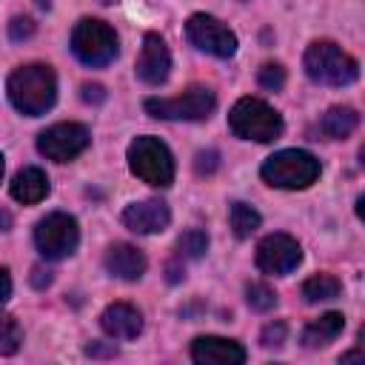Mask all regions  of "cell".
<instances>
[{
	"mask_svg": "<svg viewBox=\"0 0 365 365\" xmlns=\"http://www.w3.org/2000/svg\"><path fill=\"white\" fill-rule=\"evenodd\" d=\"M6 88H9L11 106L26 117L46 114L57 100V77H54L51 66H46V63H31V66L14 68L9 74Z\"/></svg>",
	"mask_w": 365,
	"mask_h": 365,
	"instance_id": "obj_1",
	"label": "cell"
},
{
	"mask_svg": "<svg viewBox=\"0 0 365 365\" xmlns=\"http://www.w3.org/2000/svg\"><path fill=\"white\" fill-rule=\"evenodd\" d=\"M305 74L322 86H351L359 77V63L331 40H314L302 57Z\"/></svg>",
	"mask_w": 365,
	"mask_h": 365,
	"instance_id": "obj_2",
	"label": "cell"
},
{
	"mask_svg": "<svg viewBox=\"0 0 365 365\" xmlns=\"http://www.w3.org/2000/svg\"><path fill=\"white\" fill-rule=\"evenodd\" d=\"M259 174H262V180L271 188L297 191V188H308L311 182H317V177H319V160L311 151L285 148V151L271 154L262 163Z\"/></svg>",
	"mask_w": 365,
	"mask_h": 365,
	"instance_id": "obj_3",
	"label": "cell"
},
{
	"mask_svg": "<svg viewBox=\"0 0 365 365\" xmlns=\"http://www.w3.org/2000/svg\"><path fill=\"white\" fill-rule=\"evenodd\" d=\"M228 128L254 143H271L282 134V117L259 97H240L228 111Z\"/></svg>",
	"mask_w": 365,
	"mask_h": 365,
	"instance_id": "obj_4",
	"label": "cell"
},
{
	"mask_svg": "<svg viewBox=\"0 0 365 365\" xmlns=\"http://www.w3.org/2000/svg\"><path fill=\"white\" fill-rule=\"evenodd\" d=\"M128 168L134 177L154 188H168L174 182V157L168 145L157 137H137L128 145Z\"/></svg>",
	"mask_w": 365,
	"mask_h": 365,
	"instance_id": "obj_5",
	"label": "cell"
},
{
	"mask_svg": "<svg viewBox=\"0 0 365 365\" xmlns=\"http://www.w3.org/2000/svg\"><path fill=\"white\" fill-rule=\"evenodd\" d=\"M71 51L80 63H86L91 68H103L117 57L120 46H117V34L108 23L83 17L71 31Z\"/></svg>",
	"mask_w": 365,
	"mask_h": 365,
	"instance_id": "obj_6",
	"label": "cell"
},
{
	"mask_svg": "<svg viewBox=\"0 0 365 365\" xmlns=\"http://www.w3.org/2000/svg\"><path fill=\"white\" fill-rule=\"evenodd\" d=\"M217 106V94L208 86H191L188 91L177 94V97H148L145 100V111L157 120H205L211 117Z\"/></svg>",
	"mask_w": 365,
	"mask_h": 365,
	"instance_id": "obj_7",
	"label": "cell"
},
{
	"mask_svg": "<svg viewBox=\"0 0 365 365\" xmlns=\"http://www.w3.org/2000/svg\"><path fill=\"white\" fill-rule=\"evenodd\" d=\"M34 242H37V251L46 259H63V257L74 254V248L80 242L77 220L63 214V211H54V214L43 217L34 228Z\"/></svg>",
	"mask_w": 365,
	"mask_h": 365,
	"instance_id": "obj_8",
	"label": "cell"
},
{
	"mask_svg": "<svg viewBox=\"0 0 365 365\" xmlns=\"http://www.w3.org/2000/svg\"><path fill=\"white\" fill-rule=\"evenodd\" d=\"M185 37L191 40V46H197L200 51H205V54H211V57H220V60H228V57H234V51H237V37H234V31L222 23V20H217V17H211V14H191L188 17V23H185Z\"/></svg>",
	"mask_w": 365,
	"mask_h": 365,
	"instance_id": "obj_9",
	"label": "cell"
},
{
	"mask_svg": "<svg viewBox=\"0 0 365 365\" xmlns=\"http://www.w3.org/2000/svg\"><path fill=\"white\" fill-rule=\"evenodd\" d=\"M88 143H91V134L80 123H57L37 134V151L54 163H68L80 157L88 148Z\"/></svg>",
	"mask_w": 365,
	"mask_h": 365,
	"instance_id": "obj_10",
	"label": "cell"
},
{
	"mask_svg": "<svg viewBox=\"0 0 365 365\" xmlns=\"http://www.w3.org/2000/svg\"><path fill=\"white\" fill-rule=\"evenodd\" d=\"M302 262V248L291 234H268L257 245V268L274 277L291 274Z\"/></svg>",
	"mask_w": 365,
	"mask_h": 365,
	"instance_id": "obj_11",
	"label": "cell"
},
{
	"mask_svg": "<svg viewBox=\"0 0 365 365\" xmlns=\"http://www.w3.org/2000/svg\"><path fill=\"white\" fill-rule=\"evenodd\" d=\"M168 71H171L168 46L160 34L148 31L143 37V48H140V57H137V77L145 86H160V83L168 80Z\"/></svg>",
	"mask_w": 365,
	"mask_h": 365,
	"instance_id": "obj_12",
	"label": "cell"
},
{
	"mask_svg": "<svg viewBox=\"0 0 365 365\" xmlns=\"http://www.w3.org/2000/svg\"><path fill=\"white\" fill-rule=\"evenodd\" d=\"M168 222H171V211L163 200L131 202L123 211V225L134 234H160L168 228Z\"/></svg>",
	"mask_w": 365,
	"mask_h": 365,
	"instance_id": "obj_13",
	"label": "cell"
},
{
	"mask_svg": "<svg viewBox=\"0 0 365 365\" xmlns=\"http://www.w3.org/2000/svg\"><path fill=\"white\" fill-rule=\"evenodd\" d=\"M191 359L200 365H242L245 348L225 336H197L191 342Z\"/></svg>",
	"mask_w": 365,
	"mask_h": 365,
	"instance_id": "obj_14",
	"label": "cell"
},
{
	"mask_svg": "<svg viewBox=\"0 0 365 365\" xmlns=\"http://www.w3.org/2000/svg\"><path fill=\"white\" fill-rule=\"evenodd\" d=\"M100 328L111 339H134L143 331V314L128 302H114L100 314Z\"/></svg>",
	"mask_w": 365,
	"mask_h": 365,
	"instance_id": "obj_15",
	"label": "cell"
},
{
	"mask_svg": "<svg viewBox=\"0 0 365 365\" xmlns=\"http://www.w3.org/2000/svg\"><path fill=\"white\" fill-rule=\"evenodd\" d=\"M103 262H106V271L111 277H117V279L134 282V279H140L145 274V254L131 242H114L106 251Z\"/></svg>",
	"mask_w": 365,
	"mask_h": 365,
	"instance_id": "obj_16",
	"label": "cell"
},
{
	"mask_svg": "<svg viewBox=\"0 0 365 365\" xmlns=\"http://www.w3.org/2000/svg\"><path fill=\"white\" fill-rule=\"evenodd\" d=\"M48 177H46V171H40V168H34V165H29V168H23V171H17L14 174V180H11V197L17 200V202H23V205H34V202H40V200H46V194H48Z\"/></svg>",
	"mask_w": 365,
	"mask_h": 365,
	"instance_id": "obj_17",
	"label": "cell"
},
{
	"mask_svg": "<svg viewBox=\"0 0 365 365\" xmlns=\"http://www.w3.org/2000/svg\"><path fill=\"white\" fill-rule=\"evenodd\" d=\"M345 331V317L339 311H328L319 319H311L302 331V345L305 348H325L331 345L339 334Z\"/></svg>",
	"mask_w": 365,
	"mask_h": 365,
	"instance_id": "obj_18",
	"label": "cell"
},
{
	"mask_svg": "<svg viewBox=\"0 0 365 365\" xmlns=\"http://www.w3.org/2000/svg\"><path fill=\"white\" fill-rule=\"evenodd\" d=\"M356 125H359V114L351 106H334L319 120V131L328 140H345V137H351L356 131Z\"/></svg>",
	"mask_w": 365,
	"mask_h": 365,
	"instance_id": "obj_19",
	"label": "cell"
},
{
	"mask_svg": "<svg viewBox=\"0 0 365 365\" xmlns=\"http://www.w3.org/2000/svg\"><path fill=\"white\" fill-rule=\"evenodd\" d=\"M342 291V282L334 277V274H314L302 282V299L317 305V302H328V299H336Z\"/></svg>",
	"mask_w": 365,
	"mask_h": 365,
	"instance_id": "obj_20",
	"label": "cell"
},
{
	"mask_svg": "<svg viewBox=\"0 0 365 365\" xmlns=\"http://www.w3.org/2000/svg\"><path fill=\"white\" fill-rule=\"evenodd\" d=\"M228 222H231V231L240 237V240H245V237H251L257 228H259V214L248 205V202H234L231 205V211H228Z\"/></svg>",
	"mask_w": 365,
	"mask_h": 365,
	"instance_id": "obj_21",
	"label": "cell"
},
{
	"mask_svg": "<svg viewBox=\"0 0 365 365\" xmlns=\"http://www.w3.org/2000/svg\"><path fill=\"white\" fill-rule=\"evenodd\" d=\"M208 251V234L202 228H188L185 234H180L177 240V254L185 259H200Z\"/></svg>",
	"mask_w": 365,
	"mask_h": 365,
	"instance_id": "obj_22",
	"label": "cell"
},
{
	"mask_svg": "<svg viewBox=\"0 0 365 365\" xmlns=\"http://www.w3.org/2000/svg\"><path fill=\"white\" fill-rule=\"evenodd\" d=\"M245 302H248L254 311L265 314V311H271V308L277 305V291H274L271 285H265V282H251V285L245 288Z\"/></svg>",
	"mask_w": 365,
	"mask_h": 365,
	"instance_id": "obj_23",
	"label": "cell"
},
{
	"mask_svg": "<svg viewBox=\"0 0 365 365\" xmlns=\"http://www.w3.org/2000/svg\"><path fill=\"white\" fill-rule=\"evenodd\" d=\"M20 342H23V331H20L17 319L0 314V356L14 354V351L20 348Z\"/></svg>",
	"mask_w": 365,
	"mask_h": 365,
	"instance_id": "obj_24",
	"label": "cell"
},
{
	"mask_svg": "<svg viewBox=\"0 0 365 365\" xmlns=\"http://www.w3.org/2000/svg\"><path fill=\"white\" fill-rule=\"evenodd\" d=\"M257 83L262 88H268V91H279L285 86V68L279 63H265L259 68V74H257Z\"/></svg>",
	"mask_w": 365,
	"mask_h": 365,
	"instance_id": "obj_25",
	"label": "cell"
},
{
	"mask_svg": "<svg viewBox=\"0 0 365 365\" xmlns=\"http://www.w3.org/2000/svg\"><path fill=\"white\" fill-rule=\"evenodd\" d=\"M285 334H288V325L277 319V322H268V325L262 328L259 342H262V348H279V345L285 342Z\"/></svg>",
	"mask_w": 365,
	"mask_h": 365,
	"instance_id": "obj_26",
	"label": "cell"
},
{
	"mask_svg": "<svg viewBox=\"0 0 365 365\" xmlns=\"http://www.w3.org/2000/svg\"><path fill=\"white\" fill-rule=\"evenodd\" d=\"M34 20L31 17H14L11 23H9V37L14 40V43H20V40H29L31 34H34Z\"/></svg>",
	"mask_w": 365,
	"mask_h": 365,
	"instance_id": "obj_27",
	"label": "cell"
},
{
	"mask_svg": "<svg viewBox=\"0 0 365 365\" xmlns=\"http://www.w3.org/2000/svg\"><path fill=\"white\" fill-rule=\"evenodd\" d=\"M194 168H197V174H214V171L220 168V154H217L214 148L200 151L197 160H194Z\"/></svg>",
	"mask_w": 365,
	"mask_h": 365,
	"instance_id": "obj_28",
	"label": "cell"
},
{
	"mask_svg": "<svg viewBox=\"0 0 365 365\" xmlns=\"http://www.w3.org/2000/svg\"><path fill=\"white\" fill-rule=\"evenodd\" d=\"M83 100L97 106V103H103V100H106V88H103L100 83H86V86H83Z\"/></svg>",
	"mask_w": 365,
	"mask_h": 365,
	"instance_id": "obj_29",
	"label": "cell"
},
{
	"mask_svg": "<svg viewBox=\"0 0 365 365\" xmlns=\"http://www.w3.org/2000/svg\"><path fill=\"white\" fill-rule=\"evenodd\" d=\"M31 285L40 288V291H43L46 285H51V271L43 268V265H34V268H31Z\"/></svg>",
	"mask_w": 365,
	"mask_h": 365,
	"instance_id": "obj_30",
	"label": "cell"
},
{
	"mask_svg": "<svg viewBox=\"0 0 365 365\" xmlns=\"http://www.w3.org/2000/svg\"><path fill=\"white\" fill-rule=\"evenodd\" d=\"M9 297H11V277H9L6 268H0V305H3Z\"/></svg>",
	"mask_w": 365,
	"mask_h": 365,
	"instance_id": "obj_31",
	"label": "cell"
},
{
	"mask_svg": "<svg viewBox=\"0 0 365 365\" xmlns=\"http://www.w3.org/2000/svg\"><path fill=\"white\" fill-rule=\"evenodd\" d=\"M339 359H342V362H356V359H362V354H359V351H351V354H342Z\"/></svg>",
	"mask_w": 365,
	"mask_h": 365,
	"instance_id": "obj_32",
	"label": "cell"
},
{
	"mask_svg": "<svg viewBox=\"0 0 365 365\" xmlns=\"http://www.w3.org/2000/svg\"><path fill=\"white\" fill-rule=\"evenodd\" d=\"M0 225H3V231H6V225H9V214H0Z\"/></svg>",
	"mask_w": 365,
	"mask_h": 365,
	"instance_id": "obj_33",
	"label": "cell"
},
{
	"mask_svg": "<svg viewBox=\"0 0 365 365\" xmlns=\"http://www.w3.org/2000/svg\"><path fill=\"white\" fill-rule=\"evenodd\" d=\"M0 180H3V154H0Z\"/></svg>",
	"mask_w": 365,
	"mask_h": 365,
	"instance_id": "obj_34",
	"label": "cell"
}]
</instances>
